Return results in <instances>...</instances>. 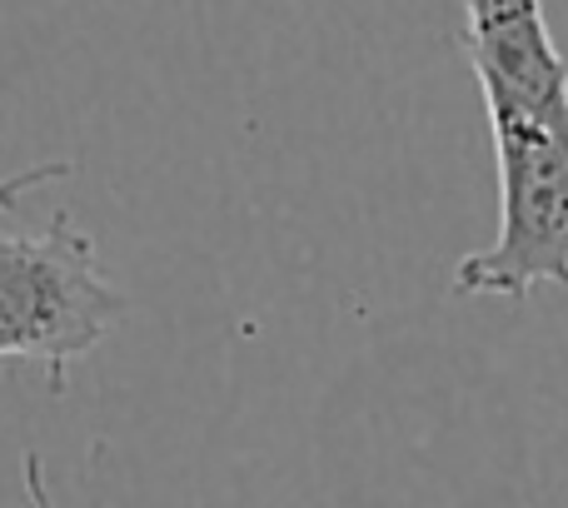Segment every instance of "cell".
I'll list each match as a JSON object with an SVG mask.
<instances>
[{
    "instance_id": "obj_5",
    "label": "cell",
    "mask_w": 568,
    "mask_h": 508,
    "mask_svg": "<svg viewBox=\"0 0 568 508\" xmlns=\"http://www.w3.org/2000/svg\"><path fill=\"white\" fill-rule=\"evenodd\" d=\"M26 499H30V508H55L50 504V489H45V459H40V449L26 454Z\"/></svg>"
},
{
    "instance_id": "obj_4",
    "label": "cell",
    "mask_w": 568,
    "mask_h": 508,
    "mask_svg": "<svg viewBox=\"0 0 568 508\" xmlns=\"http://www.w3.org/2000/svg\"><path fill=\"white\" fill-rule=\"evenodd\" d=\"M75 175V165L70 160H45V165H30V170H16V175L0 180V215H16L20 200L30 195V190L50 185V180H70Z\"/></svg>"
},
{
    "instance_id": "obj_2",
    "label": "cell",
    "mask_w": 568,
    "mask_h": 508,
    "mask_svg": "<svg viewBox=\"0 0 568 508\" xmlns=\"http://www.w3.org/2000/svg\"><path fill=\"white\" fill-rule=\"evenodd\" d=\"M125 309L130 299L70 210H55L40 235L0 240V359L40 364L50 394H65V369L100 349Z\"/></svg>"
},
{
    "instance_id": "obj_3",
    "label": "cell",
    "mask_w": 568,
    "mask_h": 508,
    "mask_svg": "<svg viewBox=\"0 0 568 508\" xmlns=\"http://www.w3.org/2000/svg\"><path fill=\"white\" fill-rule=\"evenodd\" d=\"M464 55L479 95H504L534 115L568 120V60L544 0H459Z\"/></svg>"
},
{
    "instance_id": "obj_6",
    "label": "cell",
    "mask_w": 568,
    "mask_h": 508,
    "mask_svg": "<svg viewBox=\"0 0 568 508\" xmlns=\"http://www.w3.org/2000/svg\"><path fill=\"white\" fill-rule=\"evenodd\" d=\"M95 508H100V504H95Z\"/></svg>"
},
{
    "instance_id": "obj_1",
    "label": "cell",
    "mask_w": 568,
    "mask_h": 508,
    "mask_svg": "<svg viewBox=\"0 0 568 508\" xmlns=\"http://www.w3.org/2000/svg\"><path fill=\"white\" fill-rule=\"evenodd\" d=\"M499 165V240L459 260L454 294L529 299L539 284L568 289V120L484 95Z\"/></svg>"
}]
</instances>
